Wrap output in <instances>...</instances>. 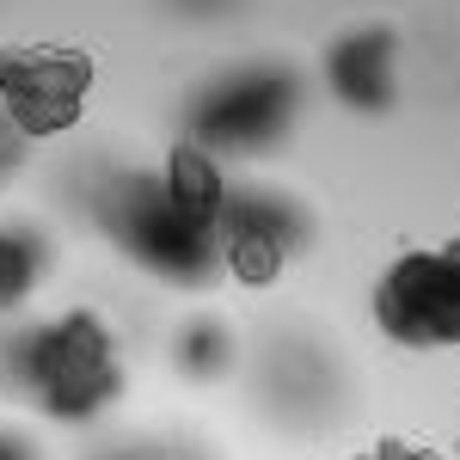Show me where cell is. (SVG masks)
I'll return each instance as SVG.
<instances>
[{"instance_id": "cell-1", "label": "cell", "mask_w": 460, "mask_h": 460, "mask_svg": "<svg viewBox=\"0 0 460 460\" xmlns=\"http://www.w3.org/2000/svg\"><path fill=\"white\" fill-rule=\"evenodd\" d=\"M123 393L117 332L93 307H68L62 319L0 325V399L25 405L49 424H93Z\"/></svg>"}, {"instance_id": "cell-2", "label": "cell", "mask_w": 460, "mask_h": 460, "mask_svg": "<svg viewBox=\"0 0 460 460\" xmlns=\"http://www.w3.org/2000/svg\"><path fill=\"white\" fill-rule=\"evenodd\" d=\"M93 221L136 270L166 288H209L221 277V227H203L166 197L160 172L117 166L93 184Z\"/></svg>"}, {"instance_id": "cell-3", "label": "cell", "mask_w": 460, "mask_h": 460, "mask_svg": "<svg viewBox=\"0 0 460 460\" xmlns=\"http://www.w3.org/2000/svg\"><path fill=\"white\" fill-rule=\"evenodd\" d=\"M295 117H301V80L277 62H246L197 93L184 142L209 147L215 160L221 154H270L288 142Z\"/></svg>"}, {"instance_id": "cell-4", "label": "cell", "mask_w": 460, "mask_h": 460, "mask_svg": "<svg viewBox=\"0 0 460 460\" xmlns=\"http://www.w3.org/2000/svg\"><path fill=\"white\" fill-rule=\"evenodd\" d=\"M99 62L74 43H6L0 49V111L25 142L68 136L86 111Z\"/></svg>"}, {"instance_id": "cell-5", "label": "cell", "mask_w": 460, "mask_h": 460, "mask_svg": "<svg viewBox=\"0 0 460 460\" xmlns=\"http://www.w3.org/2000/svg\"><path fill=\"white\" fill-rule=\"evenodd\" d=\"M375 325L405 350L460 344V264L448 252H405L375 283Z\"/></svg>"}, {"instance_id": "cell-6", "label": "cell", "mask_w": 460, "mask_h": 460, "mask_svg": "<svg viewBox=\"0 0 460 460\" xmlns=\"http://www.w3.org/2000/svg\"><path fill=\"white\" fill-rule=\"evenodd\" d=\"M399 43L393 31H344L332 49H325V80L332 93L344 99L362 117H381V111L399 99Z\"/></svg>"}, {"instance_id": "cell-7", "label": "cell", "mask_w": 460, "mask_h": 460, "mask_svg": "<svg viewBox=\"0 0 460 460\" xmlns=\"http://www.w3.org/2000/svg\"><path fill=\"white\" fill-rule=\"evenodd\" d=\"M160 184H166V197H172V203L190 215V221H203V227H221V203H227V172H221V160H215L209 147H197V142H172L166 166H160Z\"/></svg>"}, {"instance_id": "cell-8", "label": "cell", "mask_w": 460, "mask_h": 460, "mask_svg": "<svg viewBox=\"0 0 460 460\" xmlns=\"http://www.w3.org/2000/svg\"><path fill=\"white\" fill-rule=\"evenodd\" d=\"M49 277V240L25 221H0V314H19Z\"/></svg>"}, {"instance_id": "cell-9", "label": "cell", "mask_w": 460, "mask_h": 460, "mask_svg": "<svg viewBox=\"0 0 460 460\" xmlns=\"http://www.w3.org/2000/svg\"><path fill=\"white\" fill-rule=\"evenodd\" d=\"M295 264V252L270 234H252V227H221V277L246 288H270Z\"/></svg>"}, {"instance_id": "cell-10", "label": "cell", "mask_w": 460, "mask_h": 460, "mask_svg": "<svg viewBox=\"0 0 460 460\" xmlns=\"http://www.w3.org/2000/svg\"><path fill=\"white\" fill-rule=\"evenodd\" d=\"M172 362H178V375H190V381H221V375L240 362V356H234V332L215 314L184 319L178 338H172Z\"/></svg>"}, {"instance_id": "cell-11", "label": "cell", "mask_w": 460, "mask_h": 460, "mask_svg": "<svg viewBox=\"0 0 460 460\" xmlns=\"http://www.w3.org/2000/svg\"><path fill=\"white\" fill-rule=\"evenodd\" d=\"M25 136H19V129H13V117H6V111H0V184H6V178H19V166H25Z\"/></svg>"}, {"instance_id": "cell-12", "label": "cell", "mask_w": 460, "mask_h": 460, "mask_svg": "<svg viewBox=\"0 0 460 460\" xmlns=\"http://www.w3.org/2000/svg\"><path fill=\"white\" fill-rule=\"evenodd\" d=\"M0 460H43V448H37V436H31V429L0 424Z\"/></svg>"}, {"instance_id": "cell-13", "label": "cell", "mask_w": 460, "mask_h": 460, "mask_svg": "<svg viewBox=\"0 0 460 460\" xmlns=\"http://www.w3.org/2000/svg\"><path fill=\"white\" fill-rule=\"evenodd\" d=\"M184 13H221V6H234V0H178Z\"/></svg>"}, {"instance_id": "cell-14", "label": "cell", "mask_w": 460, "mask_h": 460, "mask_svg": "<svg viewBox=\"0 0 460 460\" xmlns=\"http://www.w3.org/2000/svg\"><path fill=\"white\" fill-rule=\"evenodd\" d=\"M442 252H448V258H455V264H460V240H448V246H442Z\"/></svg>"}, {"instance_id": "cell-15", "label": "cell", "mask_w": 460, "mask_h": 460, "mask_svg": "<svg viewBox=\"0 0 460 460\" xmlns=\"http://www.w3.org/2000/svg\"><path fill=\"white\" fill-rule=\"evenodd\" d=\"M350 460H381V455H375V448H368V455H350Z\"/></svg>"}, {"instance_id": "cell-16", "label": "cell", "mask_w": 460, "mask_h": 460, "mask_svg": "<svg viewBox=\"0 0 460 460\" xmlns=\"http://www.w3.org/2000/svg\"><path fill=\"white\" fill-rule=\"evenodd\" d=\"M154 460H172V455H154Z\"/></svg>"}]
</instances>
